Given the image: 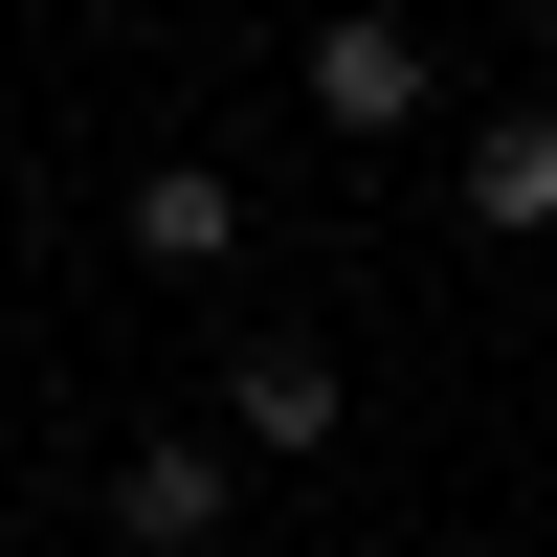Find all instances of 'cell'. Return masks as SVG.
Returning a JSON list of instances; mask_svg holds the SVG:
<instances>
[{
	"label": "cell",
	"instance_id": "8992f818",
	"mask_svg": "<svg viewBox=\"0 0 557 557\" xmlns=\"http://www.w3.org/2000/svg\"><path fill=\"white\" fill-rule=\"evenodd\" d=\"M535 23H557V0H535Z\"/></svg>",
	"mask_w": 557,
	"mask_h": 557
},
{
	"label": "cell",
	"instance_id": "5b68a950",
	"mask_svg": "<svg viewBox=\"0 0 557 557\" xmlns=\"http://www.w3.org/2000/svg\"><path fill=\"white\" fill-rule=\"evenodd\" d=\"M246 446H335V357L312 335H246Z\"/></svg>",
	"mask_w": 557,
	"mask_h": 557
},
{
	"label": "cell",
	"instance_id": "277c9868",
	"mask_svg": "<svg viewBox=\"0 0 557 557\" xmlns=\"http://www.w3.org/2000/svg\"><path fill=\"white\" fill-rule=\"evenodd\" d=\"M469 223H491V246L557 223V112H491V134H469Z\"/></svg>",
	"mask_w": 557,
	"mask_h": 557
},
{
	"label": "cell",
	"instance_id": "3957f363",
	"mask_svg": "<svg viewBox=\"0 0 557 557\" xmlns=\"http://www.w3.org/2000/svg\"><path fill=\"white\" fill-rule=\"evenodd\" d=\"M112 535L134 557H201L223 535V469H201V446H134V469H112Z\"/></svg>",
	"mask_w": 557,
	"mask_h": 557
},
{
	"label": "cell",
	"instance_id": "7a4b0ae2",
	"mask_svg": "<svg viewBox=\"0 0 557 557\" xmlns=\"http://www.w3.org/2000/svg\"><path fill=\"white\" fill-rule=\"evenodd\" d=\"M223 246H246V178H223V157H157V178H134V268H223Z\"/></svg>",
	"mask_w": 557,
	"mask_h": 557
},
{
	"label": "cell",
	"instance_id": "6da1fadb",
	"mask_svg": "<svg viewBox=\"0 0 557 557\" xmlns=\"http://www.w3.org/2000/svg\"><path fill=\"white\" fill-rule=\"evenodd\" d=\"M312 112H335V134H401V112H424V23H312Z\"/></svg>",
	"mask_w": 557,
	"mask_h": 557
}]
</instances>
